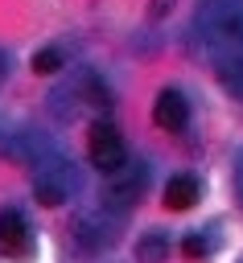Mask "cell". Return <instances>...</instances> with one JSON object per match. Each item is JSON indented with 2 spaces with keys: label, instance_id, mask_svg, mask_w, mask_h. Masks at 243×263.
<instances>
[{
  "label": "cell",
  "instance_id": "cell-1",
  "mask_svg": "<svg viewBox=\"0 0 243 263\" xmlns=\"http://www.w3.org/2000/svg\"><path fill=\"white\" fill-rule=\"evenodd\" d=\"M198 25L218 53H243V0H202Z\"/></svg>",
  "mask_w": 243,
  "mask_h": 263
},
{
  "label": "cell",
  "instance_id": "cell-2",
  "mask_svg": "<svg viewBox=\"0 0 243 263\" xmlns=\"http://www.w3.org/2000/svg\"><path fill=\"white\" fill-rule=\"evenodd\" d=\"M86 148H91V164H95L99 173H107V177L128 164V148H124V140L115 136V127H107V123H95V127H91Z\"/></svg>",
  "mask_w": 243,
  "mask_h": 263
},
{
  "label": "cell",
  "instance_id": "cell-3",
  "mask_svg": "<svg viewBox=\"0 0 243 263\" xmlns=\"http://www.w3.org/2000/svg\"><path fill=\"white\" fill-rule=\"evenodd\" d=\"M144 185H148V164L144 160H136V164H124L119 173H111V189H107V205H115V210H128L140 193H144Z\"/></svg>",
  "mask_w": 243,
  "mask_h": 263
},
{
  "label": "cell",
  "instance_id": "cell-4",
  "mask_svg": "<svg viewBox=\"0 0 243 263\" xmlns=\"http://www.w3.org/2000/svg\"><path fill=\"white\" fill-rule=\"evenodd\" d=\"M70 234H74V242H78L86 255H99L103 247L115 242V226H111L103 214H78V218L70 222Z\"/></svg>",
  "mask_w": 243,
  "mask_h": 263
},
{
  "label": "cell",
  "instance_id": "cell-5",
  "mask_svg": "<svg viewBox=\"0 0 243 263\" xmlns=\"http://www.w3.org/2000/svg\"><path fill=\"white\" fill-rule=\"evenodd\" d=\"M152 119H157V127H165V132H181L185 119H189L185 95H181V90H161L157 103H152Z\"/></svg>",
  "mask_w": 243,
  "mask_h": 263
},
{
  "label": "cell",
  "instance_id": "cell-6",
  "mask_svg": "<svg viewBox=\"0 0 243 263\" xmlns=\"http://www.w3.org/2000/svg\"><path fill=\"white\" fill-rule=\"evenodd\" d=\"M70 177H66V168H54V164H45L41 173H37V185H33V193H37V201L41 205H62L66 197H70Z\"/></svg>",
  "mask_w": 243,
  "mask_h": 263
},
{
  "label": "cell",
  "instance_id": "cell-7",
  "mask_svg": "<svg viewBox=\"0 0 243 263\" xmlns=\"http://www.w3.org/2000/svg\"><path fill=\"white\" fill-rule=\"evenodd\" d=\"M0 247H4V255L29 251V222L21 210H0Z\"/></svg>",
  "mask_w": 243,
  "mask_h": 263
},
{
  "label": "cell",
  "instance_id": "cell-8",
  "mask_svg": "<svg viewBox=\"0 0 243 263\" xmlns=\"http://www.w3.org/2000/svg\"><path fill=\"white\" fill-rule=\"evenodd\" d=\"M165 210H189L194 201H198V177H189V173H181V177H169V185H165Z\"/></svg>",
  "mask_w": 243,
  "mask_h": 263
},
{
  "label": "cell",
  "instance_id": "cell-9",
  "mask_svg": "<svg viewBox=\"0 0 243 263\" xmlns=\"http://www.w3.org/2000/svg\"><path fill=\"white\" fill-rule=\"evenodd\" d=\"M169 259V234L165 230H144L136 238V263H165Z\"/></svg>",
  "mask_w": 243,
  "mask_h": 263
},
{
  "label": "cell",
  "instance_id": "cell-10",
  "mask_svg": "<svg viewBox=\"0 0 243 263\" xmlns=\"http://www.w3.org/2000/svg\"><path fill=\"white\" fill-rule=\"evenodd\" d=\"M41 152H45V144H41V140H37L33 132H16V136H12L8 144H4V156H12L16 164H33V160H37Z\"/></svg>",
  "mask_w": 243,
  "mask_h": 263
},
{
  "label": "cell",
  "instance_id": "cell-11",
  "mask_svg": "<svg viewBox=\"0 0 243 263\" xmlns=\"http://www.w3.org/2000/svg\"><path fill=\"white\" fill-rule=\"evenodd\" d=\"M218 82L243 99V53H218Z\"/></svg>",
  "mask_w": 243,
  "mask_h": 263
},
{
  "label": "cell",
  "instance_id": "cell-12",
  "mask_svg": "<svg viewBox=\"0 0 243 263\" xmlns=\"http://www.w3.org/2000/svg\"><path fill=\"white\" fill-rule=\"evenodd\" d=\"M62 70V53L58 49H37L33 53V74H54Z\"/></svg>",
  "mask_w": 243,
  "mask_h": 263
},
{
  "label": "cell",
  "instance_id": "cell-13",
  "mask_svg": "<svg viewBox=\"0 0 243 263\" xmlns=\"http://www.w3.org/2000/svg\"><path fill=\"white\" fill-rule=\"evenodd\" d=\"M181 251H185V259H202V255L210 251V242H206L202 234H189V238L181 242Z\"/></svg>",
  "mask_w": 243,
  "mask_h": 263
},
{
  "label": "cell",
  "instance_id": "cell-14",
  "mask_svg": "<svg viewBox=\"0 0 243 263\" xmlns=\"http://www.w3.org/2000/svg\"><path fill=\"white\" fill-rule=\"evenodd\" d=\"M165 12H173V0H152V16H165Z\"/></svg>",
  "mask_w": 243,
  "mask_h": 263
}]
</instances>
